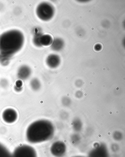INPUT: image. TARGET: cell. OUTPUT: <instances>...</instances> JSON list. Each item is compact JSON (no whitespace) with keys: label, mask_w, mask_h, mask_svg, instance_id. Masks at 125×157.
I'll return each mask as SVG.
<instances>
[{"label":"cell","mask_w":125,"mask_h":157,"mask_svg":"<svg viewBox=\"0 0 125 157\" xmlns=\"http://www.w3.org/2000/svg\"><path fill=\"white\" fill-rule=\"evenodd\" d=\"M54 125L49 121L38 120L28 126L26 132L27 141L31 144L43 143L51 140L55 134Z\"/></svg>","instance_id":"1"},{"label":"cell","mask_w":125,"mask_h":157,"mask_svg":"<svg viewBox=\"0 0 125 157\" xmlns=\"http://www.w3.org/2000/svg\"><path fill=\"white\" fill-rule=\"evenodd\" d=\"M24 36L17 30L7 31L0 36V52L3 56L9 57L19 51L23 46Z\"/></svg>","instance_id":"2"},{"label":"cell","mask_w":125,"mask_h":157,"mask_svg":"<svg viewBox=\"0 0 125 157\" xmlns=\"http://www.w3.org/2000/svg\"><path fill=\"white\" fill-rule=\"evenodd\" d=\"M37 16L44 21L52 19L55 14V10L53 6L47 2H43L37 7L36 10Z\"/></svg>","instance_id":"3"},{"label":"cell","mask_w":125,"mask_h":157,"mask_svg":"<svg viewBox=\"0 0 125 157\" xmlns=\"http://www.w3.org/2000/svg\"><path fill=\"white\" fill-rule=\"evenodd\" d=\"M12 154L13 157H38L35 149L27 145H20L17 147Z\"/></svg>","instance_id":"4"},{"label":"cell","mask_w":125,"mask_h":157,"mask_svg":"<svg viewBox=\"0 0 125 157\" xmlns=\"http://www.w3.org/2000/svg\"><path fill=\"white\" fill-rule=\"evenodd\" d=\"M88 157H109L107 146L103 143H95L93 148L89 151Z\"/></svg>","instance_id":"5"},{"label":"cell","mask_w":125,"mask_h":157,"mask_svg":"<svg viewBox=\"0 0 125 157\" xmlns=\"http://www.w3.org/2000/svg\"><path fill=\"white\" fill-rule=\"evenodd\" d=\"M50 152L55 157L64 156L66 152V145L62 141H56L52 144L50 147Z\"/></svg>","instance_id":"6"},{"label":"cell","mask_w":125,"mask_h":157,"mask_svg":"<svg viewBox=\"0 0 125 157\" xmlns=\"http://www.w3.org/2000/svg\"><path fill=\"white\" fill-rule=\"evenodd\" d=\"M18 114L15 110L9 108L6 109L2 113V118L5 123L12 124L17 120Z\"/></svg>","instance_id":"7"},{"label":"cell","mask_w":125,"mask_h":157,"mask_svg":"<svg viewBox=\"0 0 125 157\" xmlns=\"http://www.w3.org/2000/svg\"><path fill=\"white\" fill-rule=\"evenodd\" d=\"M35 44L39 46H48L53 42V38L49 35H40L35 39Z\"/></svg>","instance_id":"8"},{"label":"cell","mask_w":125,"mask_h":157,"mask_svg":"<svg viewBox=\"0 0 125 157\" xmlns=\"http://www.w3.org/2000/svg\"><path fill=\"white\" fill-rule=\"evenodd\" d=\"M61 60L59 56L54 54L48 56L46 62L48 67L51 68H55L60 64Z\"/></svg>","instance_id":"9"},{"label":"cell","mask_w":125,"mask_h":157,"mask_svg":"<svg viewBox=\"0 0 125 157\" xmlns=\"http://www.w3.org/2000/svg\"><path fill=\"white\" fill-rule=\"evenodd\" d=\"M31 74L30 68L27 65H22L18 69L17 76L20 79L25 80L28 78Z\"/></svg>","instance_id":"10"},{"label":"cell","mask_w":125,"mask_h":157,"mask_svg":"<svg viewBox=\"0 0 125 157\" xmlns=\"http://www.w3.org/2000/svg\"><path fill=\"white\" fill-rule=\"evenodd\" d=\"M64 46V41L60 38H57L53 40L51 44L52 49L55 51H59L62 50Z\"/></svg>","instance_id":"11"},{"label":"cell","mask_w":125,"mask_h":157,"mask_svg":"<svg viewBox=\"0 0 125 157\" xmlns=\"http://www.w3.org/2000/svg\"><path fill=\"white\" fill-rule=\"evenodd\" d=\"M0 157H13V154L5 146L0 143Z\"/></svg>","instance_id":"12"},{"label":"cell","mask_w":125,"mask_h":157,"mask_svg":"<svg viewBox=\"0 0 125 157\" xmlns=\"http://www.w3.org/2000/svg\"><path fill=\"white\" fill-rule=\"evenodd\" d=\"M82 123L81 120L76 118L72 122V126L76 132H80L82 128Z\"/></svg>","instance_id":"13"},{"label":"cell","mask_w":125,"mask_h":157,"mask_svg":"<svg viewBox=\"0 0 125 157\" xmlns=\"http://www.w3.org/2000/svg\"><path fill=\"white\" fill-rule=\"evenodd\" d=\"M31 89L33 90L36 91L40 90L41 87L40 82L38 79L36 78H33L31 80L30 83Z\"/></svg>","instance_id":"14"},{"label":"cell","mask_w":125,"mask_h":157,"mask_svg":"<svg viewBox=\"0 0 125 157\" xmlns=\"http://www.w3.org/2000/svg\"><path fill=\"white\" fill-rule=\"evenodd\" d=\"M113 136L114 139L118 141L122 140L123 138L122 133L119 132H115V133L113 134Z\"/></svg>","instance_id":"15"},{"label":"cell","mask_w":125,"mask_h":157,"mask_svg":"<svg viewBox=\"0 0 125 157\" xmlns=\"http://www.w3.org/2000/svg\"><path fill=\"white\" fill-rule=\"evenodd\" d=\"M15 86V89H16V91H21L22 86V83L21 80H18V81H17Z\"/></svg>","instance_id":"16"},{"label":"cell","mask_w":125,"mask_h":157,"mask_svg":"<svg viewBox=\"0 0 125 157\" xmlns=\"http://www.w3.org/2000/svg\"><path fill=\"white\" fill-rule=\"evenodd\" d=\"M62 104L63 105L66 106L70 105V100L68 97H64L62 99Z\"/></svg>","instance_id":"17"},{"label":"cell","mask_w":125,"mask_h":157,"mask_svg":"<svg viewBox=\"0 0 125 157\" xmlns=\"http://www.w3.org/2000/svg\"><path fill=\"white\" fill-rule=\"evenodd\" d=\"M94 49L96 51H100L102 49V45L100 44H97L94 46Z\"/></svg>","instance_id":"18"},{"label":"cell","mask_w":125,"mask_h":157,"mask_svg":"<svg viewBox=\"0 0 125 157\" xmlns=\"http://www.w3.org/2000/svg\"><path fill=\"white\" fill-rule=\"evenodd\" d=\"M76 140V143H77L79 141V140H80V138L79 136H78V135L76 136V137L75 139L74 135L73 136L72 138V143H74V140Z\"/></svg>","instance_id":"19"},{"label":"cell","mask_w":125,"mask_h":157,"mask_svg":"<svg viewBox=\"0 0 125 157\" xmlns=\"http://www.w3.org/2000/svg\"><path fill=\"white\" fill-rule=\"evenodd\" d=\"M84 157V156H74V157Z\"/></svg>","instance_id":"20"}]
</instances>
